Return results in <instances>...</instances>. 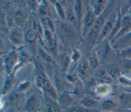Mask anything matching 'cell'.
I'll list each match as a JSON object with an SVG mask.
<instances>
[{"instance_id":"15","label":"cell","mask_w":131,"mask_h":112,"mask_svg":"<svg viewBox=\"0 0 131 112\" xmlns=\"http://www.w3.org/2000/svg\"><path fill=\"white\" fill-rule=\"evenodd\" d=\"M13 83V79L11 78H8L5 81L3 89L2 90V94L6 93L11 87Z\"/></svg>"},{"instance_id":"1","label":"cell","mask_w":131,"mask_h":112,"mask_svg":"<svg viewBox=\"0 0 131 112\" xmlns=\"http://www.w3.org/2000/svg\"><path fill=\"white\" fill-rule=\"evenodd\" d=\"M39 98L35 95H32L26 102L25 108L29 112H38L40 107Z\"/></svg>"},{"instance_id":"18","label":"cell","mask_w":131,"mask_h":112,"mask_svg":"<svg viewBox=\"0 0 131 112\" xmlns=\"http://www.w3.org/2000/svg\"><path fill=\"white\" fill-rule=\"evenodd\" d=\"M70 112H90V110L82 106H76L72 107Z\"/></svg>"},{"instance_id":"23","label":"cell","mask_w":131,"mask_h":112,"mask_svg":"<svg viewBox=\"0 0 131 112\" xmlns=\"http://www.w3.org/2000/svg\"><path fill=\"white\" fill-rule=\"evenodd\" d=\"M55 84L58 90H60L63 87V81L59 76L55 77Z\"/></svg>"},{"instance_id":"7","label":"cell","mask_w":131,"mask_h":112,"mask_svg":"<svg viewBox=\"0 0 131 112\" xmlns=\"http://www.w3.org/2000/svg\"><path fill=\"white\" fill-rule=\"evenodd\" d=\"M78 72L81 77L85 76L89 72V65L86 62L80 63L78 66Z\"/></svg>"},{"instance_id":"24","label":"cell","mask_w":131,"mask_h":112,"mask_svg":"<svg viewBox=\"0 0 131 112\" xmlns=\"http://www.w3.org/2000/svg\"><path fill=\"white\" fill-rule=\"evenodd\" d=\"M49 112H60L59 105L55 103H52L49 106Z\"/></svg>"},{"instance_id":"5","label":"cell","mask_w":131,"mask_h":112,"mask_svg":"<svg viewBox=\"0 0 131 112\" xmlns=\"http://www.w3.org/2000/svg\"><path fill=\"white\" fill-rule=\"evenodd\" d=\"M10 38L11 42L16 45L20 44L23 42V35L17 30H14L11 33Z\"/></svg>"},{"instance_id":"19","label":"cell","mask_w":131,"mask_h":112,"mask_svg":"<svg viewBox=\"0 0 131 112\" xmlns=\"http://www.w3.org/2000/svg\"><path fill=\"white\" fill-rule=\"evenodd\" d=\"M39 54L41 59L46 62H50L51 61V58L50 55L45 51L42 49L39 50Z\"/></svg>"},{"instance_id":"4","label":"cell","mask_w":131,"mask_h":112,"mask_svg":"<svg viewBox=\"0 0 131 112\" xmlns=\"http://www.w3.org/2000/svg\"><path fill=\"white\" fill-rule=\"evenodd\" d=\"M131 31L120 38L118 41V46L119 47H126V48L131 46Z\"/></svg>"},{"instance_id":"2","label":"cell","mask_w":131,"mask_h":112,"mask_svg":"<svg viewBox=\"0 0 131 112\" xmlns=\"http://www.w3.org/2000/svg\"><path fill=\"white\" fill-rule=\"evenodd\" d=\"M72 97L68 92H63L59 97V106L61 108L65 109L69 107L72 103Z\"/></svg>"},{"instance_id":"9","label":"cell","mask_w":131,"mask_h":112,"mask_svg":"<svg viewBox=\"0 0 131 112\" xmlns=\"http://www.w3.org/2000/svg\"><path fill=\"white\" fill-rule=\"evenodd\" d=\"M61 28L63 33L67 37H71L74 34L72 27L67 23H62L61 25Z\"/></svg>"},{"instance_id":"10","label":"cell","mask_w":131,"mask_h":112,"mask_svg":"<svg viewBox=\"0 0 131 112\" xmlns=\"http://www.w3.org/2000/svg\"><path fill=\"white\" fill-rule=\"evenodd\" d=\"M80 104H81V106L88 108L94 106L96 105V102L95 100L91 98H86L80 101Z\"/></svg>"},{"instance_id":"33","label":"cell","mask_w":131,"mask_h":112,"mask_svg":"<svg viewBox=\"0 0 131 112\" xmlns=\"http://www.w3.org/2000/svg\"><path fill=\"white\" fill-rule=\"evenodd\" d=\"M104 73H105V72L103 69H99L98 71H97L96 73V75L99 77H102V76L103 77L104 76Z\"/></svg>"},{"instance_id":"6","label":"cell","mask_w":131,"mask_h":112,"mask_svg":"<svg viewBox=\"0 0 131 112\" xmlns=\"http://www.w3.org/2000/svg\"><path fill=\"white\" fill-rule=\"evenodd\" d=\"M103 25L104 24L103 19L101 17H98L95 20L92 26L91 30L98 34L99 32H100Z\"/></svg>"},{"instance_id":"16","label":"cell","mask_w":131,"mask_h":112,"mask_svg":"<svg viewBox=\"0 0 131 112\" xmlns=\"http://www.w3.org/2000/svg\"><path fill=\"white\" fill-rule=\"evenodd\" d=\"M14 21L16 24L20 26L25 23V19L22 15L20 14H17L14 17Z\"/></svg>"},{"instance_id":"22","label":"cell","mask_w":131,"mask_h":112,"mask_svg":"<svg viewBox=\"0 0 131 112\" xmlns=\"http://www.w3.org/2000/svg\"><path fill=\"white\" fill-rule=\"evenodd\" d=\"M109 91V89L107 86H100L98 88V93L101 95H105L106 94H107Z\"/></svg>"},{"instance_id":"3","label":"cell","mask_w":131,"mask_h":112,"mask_svg":"<svg viewBox=\"0 0 131 112\" xmlns=\"http://www.w3.org/2000/svg\"><path fill=\"white\" fill-rule=\"evenodd\" d=\"M113 26L114 25L112 21H107L106 22H105L100 32V35L99 37V40L102 39L107 35H108L110 32L113 31L114 28Z\"/></svg>"},{"instance_id":"32","label":"cell","mask_w":131,"mask_h":112,"mask_svg":"<svg viewBox=\"0 0 131 112\" xmlns=\"http://www.w3.org/2000/svg\"><path fill=\"white\" fill-rule=\"evenodd\" d=\"M120 81L121 83L127 85H131V80L128 79L125 77H121L120 78Z\"/></svg>"},{"instance_id":"31","label":"cell","mask_w":131,"mask_h":112,"mask_svg":"<svg viewBox=\"0 0 131 112\" xmlns=\"http://www.w3.org/2000/svg\"><path fill=\"white\" fill-rule=\"evenodd\" d=\"M124 67L128 70H131V60L126 59L124 63Z\"/></svg>"},{"instance_id":"29","label":"cell","mask_w":131,"mask_h":112,"mask_svg":"<svg viewBox=\"0 0 131 112\" xmlns=\"http://www.w3.org/2000/svg\"><path fill=\"white\" fill-rule=\"evenodd\" d=\"M39 24L36 18H33V21H32V27L34 31H37L39 29Z\"/></svg>"},{"instance_id":"20","label":"cell","mask_w":131,"mask_h":112,"mask_svg":"<svg viewBox=\"0 0 131 112\" xmlns=\"http://www.w3.org/2000/svg\"><path fill=\"white\" fill-rule=\"evenodd\" d=\"M121 55L126 59L131 60V47H129L124 49L121 52Z\"/></svg>"},{"instance_id":"8","label":"cell","mask_w":131,"mask_h":112,"mask_svg":"<svg viewBox=\"0 0 131 112\" xmlns=\"http://www.w3.org/2000/svg\"><path fill=\"white\" fill-rule=\"evenodd\" d=\"M43 88L49 94H50L51 95L52 97L55 98H56L57 95L55 93V91L54 90L53 87L50 82V81L48 79H44Z\"/></svg>"},{"instance_id":"12","label":"cell","mask_w":131,"mask_h":112,"mask_svg":"<svg viewBox=\"0 0 131 112\" xmlns=\"http://www.w3.org/2000/svg\"><path fill=\"white\" fill-rule=\"evenodd\" d=\"M106 2L105 1H98L95 6L94 14L96 15H99L101 12L103 11L105 7Z\"/></svg>"},{"instance_id":"13","label":"cell","mask_w":131,"mask_h":112,"mask_svg":"<svg viewBox=\"0 0 131 112\" xmlns=\"http://www.w3.org/2000/svg\"><path fill=\"white\" fill-rule=\"evenodd\" d=\"M74 11L78 20L80 21L81 16V2L80 1H76L75 2L74 5Z\"/></svg>"},{"instance_id":"30","label":"cell","mask_w":131,"mask_h":112,"mask_svg":"<svg viewBox=\"0 0 131 112\" xmlns=\"http://www.w3.org/2000/svg\"><path fill=\"white\" fill-rule=\"evenodd\" d=\"M20 96H21V95L18 93H13L10 96L9 99L11 101H14L18 100L20 98Z\"/></svg>"},{"instance_id":"36","label":"cell","mask_w":131,"mask_h":112,"mask_svg":"<svg viewBox=\"0 0 131 112\" xmlns=\"http://www.w3.org/2000/svg\"><path fill=\"white\" fill-rule=\"evenodd\" d=\"M11 112H14V111H11Z\"/></svg>"},{"instance_id":"27","label":"cell","mask_w":131,"mask_h":112,"mask_svg":"<svg viewBox=\"0 0 131 112\" xmlns=\"http://www.w3.org/2000/svg\"><path fill=\"white\" fill-rule=\"evenodd\" d=\"M67 17L68 19L71 21L75 20V16L73 12L71 10H69L67 12Z\"/></svg>"},{"instance_id":"26","label":"cell","mask_w":131,"mask_h":112,"mask_svg":"<svg viewBox=\"0 0 131 112\" xmlns=\"http://www.w3.org/2000/svg\"><path fill=\"white\" fill-rule=\"evenodd\" d=\"M98 35L97 33H96L91 30L88 35V39L90 41H92V40L96 39L97 38V37H98Z\"/></svg>"},{"instance_id":"28","label":"cell","mask_w":131,"mask_h":112,"mask_svg":"<svg viewBox=\"0 0 131 112\" xmlns=\"http://www.w3.org/2000/svg\"><path fill=\"white\" fill-rule=\"evenodd\" d=\"M89 66L93 68L94 69L97 67V61L96 59H94V58H91L90 59L89 61Z\"/></svg>"},{"instance_id":"14","label":"cell","mask_w":131,"mask_h":112,"mask_svg":"<svg viewBox=\"0 0 131 112\" xmlns=\"http://www.w3.org/2000/svg\"><path fill=\"white\" fill-rule=\"evenodd\" d=\"M103 107L106 110H112L116 106L115 104L110 100H107L103 102Z\"/></svg>"},{"instance_id":"35","label":"cell","mask_w":131,"mask_h":112,"mask_svg":"<svg viewBox=\"0 0 131 112\" xmlns=\"http://www.w3.org/2000/svg\"><path fill=\"white\" fill-rule=\"evenodd\" d=\"M29 85V83H28V82H26V83H24V84H23V85H21L20 86V87H19V90H24V89H25L26 88L28 87Z\"/></svg>"},{"instance_id":"34","label":"cell","mask_w":131,"mask_h":112,"mask_svg":"<svg viewBox=\"0 0 131 112\" xmlns=\"http://www.w3.org/2000/svg\"><path fill=\"white\" fill-rule=\"evenodd\" d=\"M1 5L4 8H7L9 6V4L8 2L2 1L1 2Z\"/></svg>"},{"instance_id":"25","label":"cell","mask_w":131,"mask_h":112,"mask_svg":"<svg viewBox=\"0 0 131 112\" xmlns=\"http://www.w3.org/2000/svg\"><path fill=\"white\" fill-rule=\"evenodd\" d=\"M44 79L40 76H38L36 80V84L37 87L39 88H43Z\"/></svg>"},{"instance_id":"21","label":"cell","mask_w":131,"mask_h":112,"mask_svg":"<svg viewBox=\"0 0 131 112\" xmlns=\"http://www.w3.org/2000/svg\"><path fill=\"white\" fill-rule=\"evenodd\" d=\"M55 8H56L57 12L58 13L60 17L62 19H64L65 14H64L63 8L61 6V5L58 3H56L55 4Z\"/></svg>"},{"instance_id":"11","label":"cell","mask_w":131,"mask_h":112,"mask_svg":"<svg viewBox=\"0 0 131 112\" xmlns=\"http://www.w3.org/2000/svg\"><path fill=\"white\" fill-rule=\"evenodd\" d=\"M94 14L91 11H89L85 16L84 22L85 25L88 26H92L95 20H94Z\"/></svg>"},{"instance_id":"17","label":"cell","mask_w":131,"mask_h":112,"mask_svg":"<svg viewBox=\"0 0 131 112\" xmlns=\"http://www.w3.org/2000/svg\"><path fill=\"white\" fill-rule=\"evenodd\" d=\"M26 38L28 41L30 42H34L36 38V33L34 30H30L27 33Z\"/></svg>"}]
</instances>
